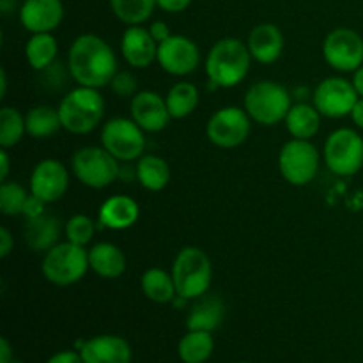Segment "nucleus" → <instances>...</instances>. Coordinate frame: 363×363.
Returning <instances> with one entry per match:
<instances>
[{"label": "nucleus", "instance_id": "30", "mask_svg": "<svg viewBox=\"0 0 363 363\" xmlns=\"http://www.w3.org/2000/svg\"><path fill=\"white\" fill-rule=\"evenodd\" d=\"M59 53V45L53 38L52 32H43V34H32L25 45V57L30 67L35 71H43L52 66Z\"/></svg>", "mask_w": 363, "mask_h": 363}, {"label": "nucleus", "instance_id": "32", "mask_svg": "<svg viewBox=\"0 0 363 363\" xmlns=\"http://www.w3.org/2000/svg\"><path fill=\"white\" fill-rule=\"evenodd\" d=\"M158 6L156 0H110L113 14L126 25H142Z\"/></svg>", "mask_w": 363, "mask_h": 363}, {"label": "nucleus", "instance_id": "8", "mask_svg": "<svg viewBox=\"0 0 363 363\" xmlns=\"http://www.w3.org/2000/svg\"><path fill=\"white\" fill-rule=\"evenodd\" d=\"M326 167L337 176H354L363 167V138L351 128L335 130L325 142Z\"/></svg>", "mask_w": 363, "mask_h": 363}, {"label": "nucleus", "instance_id": "31", "mask_svg": "<svg viewBox=\"0 0 363 363\" xmlns=\"http://www.w3.org/2000/svg\"><path fill=\"white\" fill-rule=\"evenodd\" d=\"M199 89L190 82H179V84L172 85L165 96L167 108L172 119H184L199 105Z\"/></svg>", "mask_w": 363, "mask_h": 363}, {"label": "nucleus", "instance_id": "33", "mask_svg": "<svg viewBox=\"0 0 363 363\" xmlns=\"http://www.w3.org/2000/svg\"><path fill=\"white\" fill-rule=\"evenodd\" d=\"M25 133H27L25 116H21L13 106H4L0 110V147H14L20 144Z\"/></svg>", "mask_w": 363, "mask_h": 363}, {"label": "nucleus", "instance_id": "28", "mask_svg": "<svg viewBox=\"0 0 363 363\" xmlns=\"http://www.w3.org/2000/svg\"><path fill=\"white\" fill-rule=\"evenodd\" d=\"M25 126H27V133L32 138H50L62 128V121H60L59 108H53L48 105H38L25 116Z\"/></svg>", "mask_w": 363, "mask_h": 363}, {"label": "nucleus", "instance_id": "11", "mask_svg": "<svg viewBox=\"0 0 363 363\" xmlns=\"http://www.w3.org/2000/svg\"><path fill=\"white\" fill-rule=\"evenodd\" d=\"M250 135V116L240 106H223L209 117L206 137L222 149H234L243 144Z\"/></svg>", "mask_w": 363, "mask_h": 363}, {"label": "nucleus", "instance_id": "20", "mask_svg": "<svg viewBox=\"0 0 363 363\" xmlns=\"http://www.w3.org/2000/svg\"><path fill=\"white\" fill-rule=\"evenodd\" d=\"M248 52L261 64H273L280 59L286 46L282 30L273 23H259L248 34Z\"/></svg>", "mask_w": 363, "mask_h": 363}, {"label": "nucleus", "instance_id": "21", "mask_svg": "<svg viewBox=\"0 0 363 363\" xmlns=\"http://www.w3.org/2000/svg\"><path fill=\"white\" fill-rule=\"evenodd\" d=\"M140 216V208L128 195H113L99 208V225L110 230H124L135 225Z\"/></svg>", "mask_w": 363, "mask_h": 363}, {"label": "nucleus", "instance_id": "26", "mask_svg": "<svg viewBox=\"0 0 363 363\" xmlns=\"http://www.w3.org/2000/svg\"><path fill=\"white\" fill-rule=\"evenodd\" d=\"M215 351V339L209 332L188 330L177 344V354L183 363H206Z\"/></svg>", "mask_w": 363, "mask_h": 363}, {"label": "nucleus", "instance_id": "39", "mask_svg": "<svg viewBox=\"0 0 363 363\" xmlns=\"http://www.w3.org/2000/svg\"><path fill=\"white\" fill-rule=\"evenodd\" d=\"M149 32H151L152 39H155V41L158 43V45H160V43L165 41V39H169L170 35H172V32H170L169 25H167L165 21H162V20L152 21L151 27H149Z\"/></svg>", "mask_w": 363, "mask_h": 363}, {"label": "nucleus", "instance_id": "17", "mask_svg": "<svg viewBox=\"0 0 363 363\" xmlns=\"http://www.w3.org/2000/svg\"><path fill=\"white\" fill-rule=\"evenodd\" d=\"M20 23L32 34L53 32L64 18L62 0H23L20 6Z\"/></svg>", "mask_w": 363, "mask_h": 363}, {"label": "nucleus", "instance_id": "9", "mask_svg": "<svg viewBox=\"0 0 363 363\" xmlns=\"http://www.w3.org/2000/svg\"><path fill=\"white\" fill-rule=\"evenodd\" d=\"M279 169L287 183L305 186L319 170V151L311 140L293 138L286 142L279 152Z\"/></svg>", "mask_w": 363, "mask_h": 363}, {"label": "nucleus", "instance_id": "6", "mask_svg": "<svg viewBox=\"0 0 363 363\" xmlns=\"http://www.w3.org/2000/svg\"><path fill=\"white\" fill-rule=\"evenodd\" d=\"M43 275L50 284L59 287L73 286L85 277L89 266V250L71 241L57 243L43 259Z\"/></svg>", "mask_w": 363, "mask_h": 363}, {"label": "nucleus", "instance_id": "46", "mask_svg": "<svg viewBox=\"0 0 363 363\" xmlns=\"http://www.w3.org/2000/svg\"><path fill=\"white\" fill-rule=\"evenodd\" d=\"M14 7H16V2H14V0H0V11H2L4 14H9L11 11H14Z\"/></svg>", "mask_w": 363, "mask_h": 363}, {"label": "nucleus", "instance_id": "23", "mask_svg": "<svg viewBox=\"0 0 363 363\" xmlns=\"http://www.w3.org/2000/svg\"><path fill=\"white\" fill-rule=\"evenodd\" d=\"M223 315H225V305H223L222 298L204 294V296L197 298L195 305L191 307L186 319V328L213 333L222 325Z\"/></svg>", "mask_w": 363, "mask_h": 363}, {"label": "nucleus", "instance_id": "24", "mask_svg": "<svg viewBox=\"0 0 363 363\" xmlns=\"http://www.w3.org/2000/svg\"><path fill=\"white\" fill-rule=\"evenodd\" d=\"M89 266L101 279H119L126 272V255L113 243H98L89 250Z\"/></svg>", "mask_w": 363, "mask_h": 363}, {"label": "nucleus", "instance_id": "27", "mask_svg": "<svg viewBox=\"0 0 363 363\" xmlns=\"http://www.w3.org/2000/svg\"><path fill=\"white\" fill-rule=\"evenodd\" d=\"M137 181L149 191H162L170 183V167L163 158L145 155L138 158Z\"/></svg>", "mask_w": 363, "mask_h": 363}, {"label": "nucleus", "instance_id": "48", "mask_svg": "<svg viewBox=\"0 0 363 363\" xmlns=\"http://www.w3.org/2000/svg\"><path fill=\"white\" fill-rule=\"evenodd\" d=\"M240 363H248V362H240Z\"/></svg>", "mask_w": 363, "mask_h": 363}, {"label": "nucleus", "instance_id": "7", "mask_svg": "<svg viewBox=\"0 0 363 363\" xmlns=\"http://www.w3.org/2000/svg\"><path fill=\"white\" fill-rule=\"evenodd\" d=\"M117 162L119 160L113 158L103 145L101 147L85 145L73 155L71 169L82 184L101 190V188L110 186L119 177L121 167Z\"/></svg>", "mask_w": 363, "mask_h": 363}, {"label": "nucleus", "instance_id": "45", "mask_svg": "<svg viewBox=\"0 0 363 363\" xmlns=\"http://www.w3.org/2000/svg\"><path fill=\"white\" fill-rule=\"evenodd\" d=\"M353 85H354V89H357L358 96H360V98H363V66L358 67V69L354 71Z\"/></svg>", "mask_w": 363, "mask_h": 363}, {"label": "nucleus", "instance_id": "10", "mask_svg": "<svg viewBox=\"0 0 363 363\" xmlns=\"http://www.w3.org/2000/svg\"><path fill=\"white\" fill-rule=\"evenodd\" d=\"M101 145L119 162H133L144 156V130L133 119L113 117L103 124Z\"/></svg>", "mask_w": 363, "mask_h": 363}, {"label": "nucleus", "instance_id": "41", "mask_svg": "<svg viewBox=\"0 0 363 363\" xmlns=\"http://www.w3.org/2000/svg\"><path fill=\"white\" fill-rule=\"evenodd\" d=\"M14 247V240L6 227H0V257L6 259Z\"/></svg>", "mask_w": 363, "mask_h": 363}, {"label": "nucleus", "instance_id": "37", "mask_svg": "<svg viewBox=\"0 0 363 363\" xmlns=\"http://www.w3.org/2000/svg\"><path fill=\"white\" fill-rule=\"evenodd\" d=\"M45 204L46 202H43L41 199H38L35 195H28L27 202H25V208H23V213L21 215L25 216V218H35V216H41L43 213H45Z\"/></svg>", "mask_w": 363, "mask_h": 363}, {"label": "nucleus", "instance_id": "44", "mask_svg": "<svg viewBox=\"0 0 363 363\" xmlns=\"http://www.w3.org/2000/svg\"><path fill=\"white\" fill-rule=\"evenodd\" d=\"M7 176H9V156H7L6 149L0 151V181H7Z\"/></svg>", "mask_w": 363, "mask_h": 363}, {"label": "nucleus", "instance_id": "1", "mask_svg": "<svg viewBox=\"0 0 363 363\" xmlns=\"http://www.w3.org/2000/svg\"><path fill=\"white\" fill-rule=\"evenodd\" d=\"M67 71L78 85L99 89L117 73V57L108 43L96 34L78 35L67 52Z\"/></svg>", "mask_w": 363, "mask_h": 363}, {"label": "nucleus", "instance_id": "25", "mask_svg": "<svg viewBox=\"0 0 363 363\" xmlns=\"http://www.w3.org/2000/svg\"><path fill=\"white\" fill-rule=\"evenodd\" d=\"M321 113L314 105L307 103H298L291 106L289 113L286 117L287 131L293 138H301V140H311L315 137L321 126Z\"/></svg>", "mask_w": 363, "mask_h": 363}, {"label": "nucleus", "instance_id": "35", "mask_svg": "<svg viewBox=\"0 0 363 363\" xmlns=\"http://www.w3.org/2000/svg\"><path fill=\"white\" fill-rule=\"evenodd\" d=\"M94 233H96V223L85 215L71 216V218L66 222V225H64L66 240L74 245H80V247H85L87 243H91L92 238H94Z\"/></svg>", "mask_w": 363, "mask_h": 363}, {"label": "nucleus", "instance_id": "42", "mask_svg": "<svg viewBox=\"0 0 363 363\" xmlns=\"http://www.w3.org/2000/svg\"><path fill=\"white\" fill-rule=\"evenodd\" d=\"M13 362V350H11V344L6 337L0 339V363H11Z\"/></svg>", "mask_w": 363, "mask_h": 363}, {"label": "nucleus", "instance_id": "12", "mask_svg": "<svg viewBox=\"0 0 363 363\" xmlns=\"http://www.w3.org/2000/svg\"><path fill=\"white\" fill-rule=\"evenodd\" d=\"M323 57L335 71L354 73L363 66V38L353 28H335L323 43Z\"/></svg>", "mask_w": 363, "mask_h": 363}, {"label": "nucleus", "instance_id": "29", "mask_svg": "<svg viewBox=\"0 0 363 363\" xmlns=\"http://www.w3.org/2000/svg\"><path fill=\"white\" fill-rule=\"evenodd\" d=\"M142 293L145 298L155 303H169L177 296L176 284H174L172 275L162 268H151L142 275L140 279Z\"/></svg>", "mask_w": 363, "mask_h": 363}, {"label": "nucleus", "instance_id": "47", "mask_svg": "<svg viewBox=\"0 0 363 363\" xmlns=\"http://www.w3.org/2000/svg\"><path fill=\"white\" fill-rule=\"evenodd\" d=\"M0 85H2V89H0V98H6V92H7V74H6V69L0 71Z\"/></svg>", "mask_w": 363, "mask_h": 363}, {"label": "nucleus", "instance_id": "13", "mask_svg": "<svg viewBox=\"0 0 363 363\" xmlns=\"http://www.w3.org/2000/svg\"><path fill=\"white\" fill-rule=\"evenodd\" d=\"M358 92L353 82L346 78L332 77L325 78L314 91V106L323 117L339 119L351 116V110L358 101Z\"/></svg>", "mask_w": 363, "mask_h": 363}, {"label": "nucleus", "instance_id": "15", "mask_svg": "<svg viewBox=\"0 0 363 363\" xmlns=\"http://www.w3.org/2000/svg\"><path fill=\"white\" fill-rule=\"evenodd\" d=\"M69 186V172L59 160H41L30 176V194L50 204L64 197Z\"/></svg>", "mask_w": 363, "mask_h": 363}, {"label": "nucleus", "instance_id": "19", "mask_svg": "<svg viewBox=\"0 0 363 363\" xmlns=\"http://www.w3.org/2000/svg\"><path fill=\"white\" fill-rule=\"evenodd\" d=\"M84 363H131V346L117 335H98L80 346Z\"/></svg>", "mask_w": 363, "mask_h": 363}, {"label": "nucleus", "instance_id": "38", "mask_svg": "<svg viewBox=\"0 0 363 363\" xmlns=\"http://www.w3.org/2000/svg\"><path fill=\"white\" fill-rule=\"evenodd\" d=\"M158 7L165 13H183L184 9H188L191 4V0H156Z\"/></svg>", "mask_w": 363, "mask_h": 363}, {"label": "nucleus", "instance_id": "22", "mask_svg": "<svg viewBox=\"0 0 363 363\" xmlns=\"http://www.w3.org/2000/svg\"><path fill=\"white\" fill-rule=\"evenodd\" d=\"M60 233H62L60 220L43 213L41 216L27 220L23 229V238L28 248H32L34 252H48L50 248H53L59 243Z\"/></svg>", "mask_w": 363, "mask_h": 363}, {"label": "nucleus", "instance_id": "5", "mask_svg": "<svg viewBox=\"0 0 363 363\" xmlns=\"http://www.w3.org/2000/svg\"><path fill=\"white\" fill-rule=\"evenodd\" d=\"M291 106L289 92L279 82L261 80L245 94V110L252 121L262 126H275L286 121Z\"/></svg>", "mask_w": 363, "mask_h": 363}, {"label": "nucleus", "instance_id": "16", "mask_svg": "<svg viewBox=\"0 0 363 363\" xmlns=\"http://www.w3.org/2000/svg\"><path fill=\"white\" fill-rule=\"evenodd\" d=\"M131 119L144 131L158 133L172 119L165 98L152 91H140L131 98Z\"/></svg>", "mask_w": 363, "mask_h": 363}, {"label": "nucleus", "instance_id": "43", "mask_svg": "<svg viewBox=\"0 0 363 363\" xmlns=\"http://www.w3.org/2000/svg\"><path fill=\"white\" fill-rule=\"evenodd\" d=\"M351 119H353V123L357 124L358 128L363 130V98H358L357 105L351 110Z\"/></svg>", "mask_w": 363, "mask_h": 363}, {"label": "nucleus", "instance_id": "14", "mask_svg": "<svg viewBox=\"0 0 363 363\" xmlns=\"http://www.w3.org/2000/svg\"><path fill=\"white\" fill-rule=\"evenodd\" d=\"M156 60L165 73L174 74V77H186L199 67L201 52L190 38L172 34L158 45Z\"/></svg>", "mask_w": 363, "mask_h": 363}, {"label": "nucleus", "instance_id": "36", "mask_svg": "<svg viewBox=\"0 0 363 363\" xmlns=\"http://www.w3.org/2000/svg\"><path fill=\"white\" fill-rule=\"evenodd\" d=\"M110 89L113 91V94L119 96V98H133L137 94V78L130 73V71H117L116 77L110 82Z\"/></svg>", "mask_w": 363, "mask_h": 363}, {"label": "nucleus", "instance_id": "2", "mask_svg": "<svg viewBox=\"0 0 363 363\" xmlns=\"http://www.w3.org/2000/svg\"><path fill=\"white\" fill-rule=\"evenodd\" d=\"M252 55L248 46L236 38L216 41L206 57V74L216 87L230 89L247 78Z\"/></svg>", "mask_w": 363, "mask_h": 363}, {"label": "nucleus", "instance_id": "18", "mask_svg": "<svg viewBox=\"0 0 363 363\" xmlns=\"http://www.w3.org/2000/svg\"><path fill=\"white\" fill-rule=\"evenodd\" d=\"M121 53L131 67L144 69L151 66L158 57V43L152 39L149 28L130 25L121 39Z\"/></svg>", "mask_w": 363, "mask_h": 363}, {"label": "nucleus", "instance_id": "3", "mask_svg": "<svg viewBox=\"0 0 363 363\" xmlns=\"http://www.w3.org/2000/svg\"><path fill=\"white\" fill-rule=\"evenodd\" d=\"M62 128L73 135H87L98 128L105 113V99L98 89L78 85L59 105Z\"/></svg>", "mask_w": 363, "mask_h": 363}, {"label": "nucleus", "instance_id": "40", "mask_svg": "<svg viewBox=\"0 0 363 363\" xmlns=\"http://www.w3.org/2000/svg\"><path fill=\"white\" fill-rule=\"evenodd\" d=\"M46 363H84L80 351H60L52 354Z\"/></svg>", "mask_w": 363, "mask_h": 363}, {"label": "nucleus", "instance_id": "4", "mask_svg": "<svg viewBox=\"0 0 363 363\" xmlns=\"http://www.w3.org/2000/svg\"><path fill=\"white\" fill-rule=\"evenodd\" d=\"M172 279L181 300H197L211 287L213 266L199 247H184L174 259Z\"/></svg>", "mask_w": 363, "mask_h": 363}, {"label": "nucleus", "instance_id": "34", "mask_svg": "<svg viewBox=\"0 0 363 363\" xmlns=\"http://www.w3.org/2000/svg\"><path fill=\"white\" fill-rule=\"evenodd\" d=\"M28 195L20 183L4 181L0 186V211L6 216H16L23 213Z\"/></svg>", "mask_w": 363, "mask_h": 363}]
</instances>
